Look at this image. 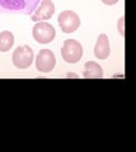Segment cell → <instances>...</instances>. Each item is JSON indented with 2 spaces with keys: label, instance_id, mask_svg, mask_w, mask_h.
<instances>
[{
  "label": "cell",
  "instance_id": "cell-1",
  "mask_svg": "<svg viewBox=\"0 0 136 152\" xmlns=\"http://www.w3.org/2000/svg\"><path fill=\"white\" fill-rule=\"evenodd\" d=\"M41 0H0V14H26L31 15Z\"/></svg>",
  "mask_w": 136,
  "mask_h": 152
},
{
  "label": "cell",
  "instance_id": "cell-2",
  "mask_svg": "<svg viewBox=\"0 0 136 152\" xmlns=\"http://www.w3.org/2000/svg\"><path fill=\"white\" fill-rule=\"evenodd\" d=\"M12 60L17 69L24 70L29 67L32 62H33L35 53L29 46H19L14 50L12 55Z\"/></svg>",
  "mask_w": 136,
  "mask_h": 152
},
{
  "label": "cell",
  "instance_id": "cell-3",
  "mask_svg": "<svg viewBox=\"0 0 136 152\" xmlns=\"http://www.w3.org/2000/svg\"><path fill=\"white\" fill-rule=\"evenodd\" d=\"M32 36H33L35 41H37L41 45L51 43L55 37H56V31L54 26H51L47 22H38L35 24L33 29H32Z\"/></svg>",
  "mask_w": 136,
  "mask_h": 152
},
{
  "label": "cell",
  "instance_id": "cell-4",
  "mask_svg": "<svg viewBox=\"0 0 136 152\" xmlns=\"http://www.w3.org/2000/svg\"><path fill=\"white\" fill-rule=\"evenodd\" d=\"M83 56V47L75 39H66L61 48V57L68 64H76Z\"/></svg>",
  "mask_w": 136,
  "mask_h": 152
},
{
  "label": "cell",
  "instance_id": "cell-5",
  "mask_svg": "<svg viewBox=\"0 0 136 152\" xmlns=\"http://www.w3.org/2000/svg\"><path fill=\"white\" fill-rule=\"evenodd\" d=\"M59 26L64 33H73L80 26V18L73 10H65L59 14Z\"/></svg>",
  "mask_w": 136,
  "mask_h": 152
},
{
  "label": "cell",
  "instance_id": "cell-6",
  "mask_svg": "<svg viewBox=\"0 0 136 152\" xmlns=\"http://www.w3.org/2000/svg\"><path fill=\"white\" fill-rule=\"evenodd\" d=\"M56 66V57L51 50H41L36 56V67L40 72H51Z\"/></svg>",
  "mask_w": 136,
  "mask_h": 152
},
{
  "label": "cell",
  "instance_id": "cell-7",
  "mask_svg": "<svg viewBox=\"0 0 136 152\" xmlns=\"http://www.w3.org/2000/svg\"><path fill=\"white\" fill-rule=\"evenodd\" d=\"M55 13V4L51 0H42L40 7L36 8V10L32 13V20L33 22H43L54 15Z\"/></svg>",
  "mask_w": 136,
  "mask_h": 152
},
{
  "label": "cell",
  "instance_id": "cell-8",
  "mask_svg": "<svg viewBox=\"0 0 136 152\" xmlns=\"http://www.w3.org/2000/svg\"><path fill=\"white\" fill-rule=\"evenodd\" d=\"M111 47H110V41L104 33L99 34L97 39V43L94 46V55L98 60H106L110 56Z\"/></svg>",
  "mask_w": 136,
  "mask_h": 152
},
{
  "label": "cell",
  "instance_id": "cell-9",
  "mask_svg": "<svg viewBox=\"0 0 136 152\" xmlns=\"http://www.w3.org/2000/svg\"><path fill=\"white\" fill-rule=\"evenodd\" d=\"M83 76L85 79H102L103 77V70L99 64L94 61H89L84 66Z\"/></svg>",
  "mask_w": 136,
  "mask_h": 152
},
{
  "label": "cell",
  "instance_id": "cell-10",
  "mask_svg": "<svg viewBox=\"0 0 136 152\" xmlns=\"http://www.w3.org/2000/svg\"><path fill=\"white\" fill-rule=\"evenodd\" d=\"M14 45V34L9 31L0 33V52H8Z\"/></svg>",
  "mask_w": 136,
  "mask_h": 152
},
{
  "label": "cell",
  "instance_id": "cell-11",
  "mask_svg": "<svg viewBox=\"0 0 136 152\" xmlns=\"http://www.w3.org/2000/svg\"><path fill=\"white\" fill-rule=\"evenodd\" d=\"M101 1L106 5H115V4L118 3V0H101Z\"/></svg>",
  "mask_w": 136,
  "mask_h": 152
},
{
  "label": "cell",
  "instance_id": "cell-12",
  "mask_svg": "<svg viewBox=\"0 0 136 152\" xmlns=\"http://www.w3.org/2000/svg\"><path fill=\"white\" fill-rule=\"evenodd\" d=\"M124 18H121L120 19V22H118V29H120V33H121V36H124Z\"/></svg>",
  "mask_w": 136,
  "mask_h": 152
}]
</instances>
